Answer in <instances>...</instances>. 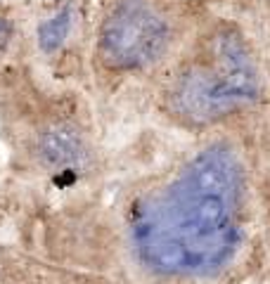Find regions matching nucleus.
Here are the masks:
<instances>
[{
    "mask_svg": "<svg viewBox=\"0 0 270 284\" xmlns=\"http://www.w3.org/2000/svg\"><path fill=\"white\" fill-rule=\"evenodd\" d=\"M242 173L225 147L190 161L178 180L138 208L133 242L145 263L173 275H206L232 254Z\"/></svg>",
    "mask_w": 270,
    "mask_h": 284,
    "instance_id": "obj_1",
    "label": "nucleus"
},
{
    "mask_svg": "<svg viewBox=\"0 0 270 284\" xmlns=\"http://www.w3.org/2000/svg\"><path fill=\"white\" fill-rule=\"evenodd\" d=\"M258 95V76L251 57L232 31L216 38V62L194 67L175 88L178 109L192 121L206 123L249 104Z\"/></svg>",
    "mask_w": 270,
    "mask_h": 284,
    "instance_id": "obj_2",
    "label": "nucleus"
},
{
    "mask_svg": "<svg viewBox=\"0 0 270 284\" xmlns=\"http://www.w3.org/2000/svg\"><path fill=\"white\" fill-rule=\"evenodd\" d=\"M168 26L147 0H118L104 21L100 52L114 69H138L164 55Z\"/></svg>",
    "mask_w": 270,
    "mask_h": 284,
    "instance_id": "obj_3",
    "label": "nucleus"
},
{
    "mask_svg": "<svg viewBox=\"0 0 270 284\" xmlns=\"http://www.w3.org/2000/svg\"><path fill=\"white\" fill-rule=\"evenodd\" d=\"M38 156L50 168L76 171L88 159V152L76 128L52 125L38 138Z\"/></svg>",
    "mask_w": 270,
    "mask_h": 284,
    "instance_id": "obj_4",
    "label": "nucleus"
},
{
    "mask_svg": "<svg viewBox=\"0 0 270 284\" xmlns=\"http://www.w3.org/2000/svg\"><path fill=\"white\" fill-rule=\"evenodd\" d=\"M69 28H71L69 10H64V12L55 14L52 19L43 21L41 26H38V45H41V50H45V52L59 50V45H62L67 34H69Z\"/></svg>",
    "mask_w": 270,
    "mask_h": 284,
    "instance_id": "obj_5",
    "label": "nucleus"
},
{
    "mask_svg": "<svg viewBox=\"0 0 270 284\" xmlns=\"http://www.w3.org/2000/svg\"><path fill=\"white\" fill-rule=\"evenodd\" d=\"M10 38H12V24H10L5 17H0V52L7 48Z\"/></svg>",
    "mask_w": 270,
    "mask_h": 284,
    "instance_id": "obj_6",
    "label": "nucleus"
}]
</instances>
